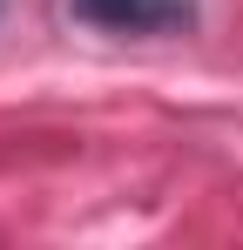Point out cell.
Wrapping results in <instances>:
<instances>
[{
	"mask_svg": "<svg viewBox=\"0 0 243 250\" xmlns=\"http://www.w3.org/2000/svg\"><path fill=\"white\" fill-rule=\"evenodd\" d=\"M68 14L95 34H169L196 21V0H68Z\"/></svg>",
	"mask_w": 243,
	"mask_h": 250,
	"instance_id": "6da1fadb",
	"label": "cell"
}]
</instances>
